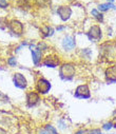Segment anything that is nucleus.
Segmentation results:
<instances>
[{
	"mask_svg": "<svg viewBox=\"0 0 116 134\" xmlns=\"http://www.w3.org/2000/svg\"><path fill=\"white\" fill-rule=\"evenodd\" d=\"M76 68L75 64L72 62H63L59 66V76L62 80H72L75 77Z\"/></svg>",
	"mask_w": 116,
	"mask_h": 134,
	"instance_id": "obj_1",
	"label": "nucleus"
},
{
	"mask_svg": "<svg viewBox=\"0 0 116 134\" xmlns=\"http://www.w3.org/2000/svg\"><path fill=\"white\" fill-rule=\"evenodd\" d=\"M8 27L10 30V32L16 37H21L24 33V25L22 24V22H20L17 19H12L9 21Z\"/></svg>",
	"mask_w": 116,
	"mask_h": 134,
	"instance_id": "obj_2",
	"label": "nucleus"
},
{
	"mask_svg": "<svg viewBox=\"0 0 116 134\" xmlns=\"http://www.w3.org/2000/svg\"><path fill=\"white\" fill-rule=\"evenodd\" d=\"M35 88H36V92L39 95H46V94H48L50 92V90L52 88V85L47 78L40 77L36 81Z\"/></svg>",
	"mask_w": 116,
	"mask_h": 134,
	"instance_id": "obj_3",
	"label": "nucleus"
},
{
	"mask_svg": "<svg viewBox=\"0 0 116 134\" xmlns=\"http://www.w3.org/2000/svg\"><path fill=\"white\" fill-rule=\"evenodd\" d=\"M87 36H88L90 41H93V42L99 41L102 38V31H101L100 26L97 24L91 25L88 33H87Z\"/></svg>",
	"mask_w": 116,
	"mask_h": 134,
	"instance_id": "obj_4",
	"label": "nucleus"
},
{
	"mask_svg": "<svg viewBox=\"0 0 116 134\" xmlns=\"http://www.w3.org/2000/svg\"><path fill=\"white\" fill-rule=\"evenodd\" d=\"M74 96L79 99H89L91 97V91L88 85H80L75 89Z\"/></svg>",
	"mask_w": 116,
	"mask_h": 134,
	"instance_id": "obj_5",
	"label": "nucleus"
},
{
	"mask_svg": "<svg viewBox=\"0 0 116 134\" xmlns=\"http://www.w3.org/2000/svg\"><path fill=\"white\" fill-rule=\"evenodd\" d=\"M31 54H32V60L35 65H38L41 62L42 59V51L37 47V44H30L29 46Z\"/></svg>",
	"mask_w": 116,
	"mask_h": 134,
	"instance_id": "obj_6",
	"label": "nucleus"
},
{
	"mask_svg": "<svg viewBox=\"0 0 116 134\" xmlns=\"http://www.w3.org/2000/svg\"><path fill=\"white\" fill-rule=\"evenodd\" d=\"M61 47L64 51H72L76 47V38L73 35H65L61 40Z\"/></svg>",
	"mask_w": 116,
	"mask_h": 134,
	"instance_id": "obj_7",
	"label": "nucleus"
},
{
	"mask_svg": "<svg viewBox=\"0 0 116 134\" xmlns=\"http://www.w3.org/2000/svg\"><path fill=\"white\" fill-rule=\"evenodd\" d=\"M40 103V95L36 91H29L26 93V105L30 108H33Z\"/></svg>",
	"mask_w": 116,
	"mask_h": 134,
	"instance_id": "obj_8",
	"label": "nucleus"
},
{
	"mask_svg": "<svg viewBox=\"0 0 116 134\" xmlns=\"http://www.w3.org/2000/svg\"><path fill=\"white\" fill-rule=\"evenodd\" d=\"M42 64L48 68H56L60 64V60L59 57L55 54H50L48 56H46L42 60Z\"/></svg>",
	"mask_w": 116,
	"mask_h": 134,
	"instance_id": "obj_9",
	"label": "nucleus"
},
{
	"mask_svg": "<svg viewBox=\"0 0 116 134\" xmlns=\"http://www.w3.org/2000/svg\"><path fill=\"white\" fill-rule=\"evenodd\" d=\"M57 15L59 16L61 21L65 22L72 16V9L69 5H60L57 8Z\"/></svg>",
	"mask_w": 116,
	"mask_h": 134,
	"instance_id": "obj_10",
	"label": "nucleus"
},
{
	"mask_svg": "<svg viewBox=\"0 0 116 134\" xmlns=\"http://www.w3.org/2000/svg\"><path fill=\"white\" fill-rule=\"evenodd\" d=\"M13 81L15 87H17L18 89L24 90L27 88V80L25 78V76L21 73H15L13 76Z\"/></svg>",
	"mask_w": 116,
	"mask_h": 134,
	"instance_id": "obj_11",
	"label": "nucleus"
},
{
	"mask_svg": "<svg viewBox=\"0 0 116 134\" xmlns=\"http://www.w3.org/2000/svg\"><path fill=\"white\" fill-rule=\"evenodd\" d=\"M104 77L107 82L109 83H116V65H111L106 69Z\"/></svg>",
	"mask_w": 116,
	"mask_h": 134,
	"instance_id": "obj_12",
	"label": "nucleus"
},
{
	"mask_svg": "<svg viewBox=\"0 0 116 134\" xmlns=\"http://www.w3.org/2000/svg\"><path fill=\"white\" fill-rule=\"evenodd\" d=\"M56 128H57L58 130L62 131V132H65V131H69V129L71 128V126L68 124L67 119H64V118H59V119H57V126H56Z\"/></svg>",
	"mask_w": 116,
	"mask_h": 134,
	"instance_id": "obj_13",
	"label": "nucleus"
},
{
	"mask_svg": "<svg viewBox=\"0 0 116 134\" xmlns=\"http://www.w3.org/2000/svg\"><path fill=\"white\" fill-rule=\"evenodd\" d=\"M40 32H41V35H42L43 38L51 37V36L54 35V29H53L52 26H50V25H45V26H42L41 30H40Z\"/></svg>",
	"mask_w": 116,
	"mask_h": 134,
	"instance_id": "obj_14",
	"label": "nucleus"
},
{
	"mask_svg": "<svg viewBox=\"0 0 116 134\" xmlns=\"http://www.w3.org/2000/svg\"><path fill=\"white\" fill-rule=\"evenodd\" d=\"M91 15H92L97 21H99V22H102V21H103V15H102L98 10L93 9V10L91 11Z\"/></svg>",
	"mask_w": 116,
	"mask_h": 134,
	"instance_id": "obj_15",
	"label": "nucleus"
},
{
	"mask_svg": "<svg viewBox=\"0 0 116 134\" xmlns=\"http://www.w3.org/2000/svg\"><path fill=\"white\" fill-rule=\"evenodd\" d=\"M43 128L47 129L51 134H60V133L58 132V129L56 128V126H54V125H52V124H46V125L43 126Z\"/></svg>",
	"mask_w": 116,
	"mask_h": 134,
	"instance_id": "obj_16",
	"label": "nucleus"
},
{
	"mask_svg": "<svg viewBox=\"0 0 116 134\" xmlns=\"http://www.w3.org/2000/svg\"><path fill=\"white\" fill-rule=\"evenodd\" d=\"M109 9H115V5H113L110 2H108V3H101V4L98 5V11L99 12H106Z\"/></svg>",
	"mask_w": 116,
	"mask_h": 134,
	"instance_id": "obj_17",
	"label": "nucleus"
},
{
	"mask_svg": "<svg viewBox=\"0 0 116 134\" xmlns=\"http://www.w3.org/2000/svg\"><path fill=\"white\" fill-rule=\"evenodd\" d=\"M112 128H114L113 121H106V122L102 124V126H101V129L104 130V131H110Z\"/></svg>",
	"mask_w": 116,
	"mask_h": 134,
	"instance_id": "obj_18",
	"label": "nucleus"
},
{
	"mask_svg": "<svg viewBox=\"0 0 116 134\" xmlns=\"http://www.w3.org/2000/svg\"><path fill=\"white\" fill-rule=\"evenodd\" d=\"M8 64H9L10 66H12V68H15V66H17V59H16V57H14V56L9 57V59H8Z\"/></svg>",
	"mask_w": 116,
	"mask_h": 134,
	"instance_id": "obj_19",
	"label": "nucleus"
},
{
	"mask_svg": "<svg viewBox=\"0 0 116 134\" xmlns=\"http://www.w3.org/2000/svg\"><path fill=\"white\" fill-rule=\"evenodd\" d=\"M36 134H51V133L47 129H45L43 127H39L36 130Z\"/></svg>",
	"mask_w": 116,
	"mask_h": 134,
	"instance_id": "obj_20",
	"label": "nucleus"
},
{
	"mask_svg": "<svg viewBox=\"0 0 116 134\" xmlns=\"http://www.w3.org/2000/svg\"><path fill=\"white\" fill-rule=\"evenodd\" d=\"M73 134H88V129L86 128H80V129H77L76 131H74Z\"/></svg>",
	"mask_w": 116,
	"mask_h": 134,
	"instance_id": "obj_21",
	"label": "nucleus"
},
{
	"mask_svg": "<svg viewBox=\"0 0 116 134\" xmlns=\"http://www.w3.org/2000/svg\"><path fill=\"white\" fill-rule=\"evenodd\" d=\"M81 53H82V55H84V57H86V58H90V55H91V53H92V51H91L90 49H82V51H81Z\"/></svg>",
	"mask_w": 116,
	"mask_h": 134,
	"instance_id": "obj_22",
	"label": "nucleus"
},
{
	"mask_svg": "<svg viewBox=\"0 0 116 134\" xmlns=\"http://www.w3.org/2000/svg\"><path fill=\"white\" fill-rule=\"evenodd\" d=\"M8 5H9L8 1H5V0H0V8L5 9V8H8Z\"/></svg>",
	"mask_w": 116,
	"mask_h": 134,
	"instance_id": "obj_23",
	"label": "nucleus"
},
{
	"mask_svg": "<svg viewBox=\"0 0 116 134\" xmlns=\"http://www.w3.org/2000/svg\"><path fill=\"white\" fill-rule=\"evenodd\" d=\"M0 134H9V133H8V131H7L4 128L0 127Z\"/></svg>",
	"mask_w": 116,
	"mask_h": 134,
	"instance_id": "obj_24",
	"label": "nucleus"
},
{
	"mask_svg": "<svg viewBox=\"0 0 116 134\" xmlns=\"http://www.w3.org/2000/svg\"><path fill=\"white\" fill-rule=\"evenodd\" d=\"M65 29V26L64 25H59V26H57L56 27V30L58 31V32H60V31H62V30H64Z\"/></svg>",
	"mask_w": 116,
	"mask_h": 134,
	"instance_id": "obj_25",
	"label": "nucleus"
},
{
	"mask_svg": "<svg viewBox=\"0 0 116 134\" xmlns=\"http://www.w3.org/2000/svg\"><path fill=\"white\" fill-rule=\"evenodd\" d=\"M113 117H114V119L116 120V110H114V112H113Z\"/></svg>",
	"mask_w": 116,
	"mask_h": 134,
	"instance_id": "obj_26",
	"label": "nucleus"
},
{
	"mask_svg": "<svg viewBox=\"0 0 116 134\" xmlns=\"http://www.w3.org/2000/svg\"><path fill=\"white\" fill-rule=\"evenodd\" d=\"M108 1H109L110 3H113V2H114V0H108Z\"/></svg>",
	"mask_w": 116,
	"mask_h": 134,
	"instance_id": "obj_27",
	"label": "nucleus"
},
{
	"mask_svg": "<svg viewBox=\"0 0 116 134\" xmlns=\"http://www.w3.org/2000/svg\"><path fill=\"white\" fill-rule=\"evenodd\" d=\"M100 134H102V133H100ZM111 134H113V133H111Z\"/></svg>",
	"mask_w": 116,
	"mask_h": 134,
	"instance_id": "obj_28",
	"label": "nucleus"
},
{
	"mask_svg": "<svg viewBox=\"0 0 116 134\" xmlns=\"http://www.w3.org/2000/svg\"><path fill=\"white\" fill-rule=\"evenodd\" d=\"M115 10H116V7H115Z\"/></svg>",
	"mask_w": 116,
	"mask_h": 134,
	"instance_id": "obj_29",
	"label": "nucleus"
}]
</instances>
